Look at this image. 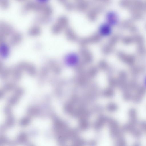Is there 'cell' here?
<instances>
[{
    "label": "cell",
    "mask_w": 146,
    "mask_h": 146,
    "mask_svg": "<svg viewBox=\"0 0 146 146\" xmlns=\"http://www.w3.org/2000/svg\"><path fill=\"white\" fill-rule=\"evenodd\" d=\"M127 86L131 91L136 90L139 86L137 78L132 77L129 81L128 82Z\"/></svg>",
    "instance_id": "11"
},
{
    "label": "cell",
    "mask_w": 146,
    "mask_h": 146,
    "mask_svg": "<svg viewBox=\"0 0 146 146\" xmlns=\"http://www.w3.org/2000/svg\"><path fill=\"white\" fill-rule=\"evenodd\" d=\"M0 6L3 8H7L9 5L8 1L7 0H1L0 1Z\"/></svg>",
    "instance_id": "15"
},
{
    "label": "cell",
    "mask_w": 146,
    "mask_h": 146,
    "mask_svg": "<svg viewBox=\"0 0 146 146\" xmlns=\"http://www.w3.org/2000/svg\"><path fill=\"white\" fill-rule=\"evenodd\" d=\"M0 36L2 37V39L4 37L7 36L12 31L11 27L7 23H1L0 26Z\"/></svg>",
    "instance_id": "5"
},
{
    "label": "cell",
    "mask_w": 146,
    "mask_h": 146,
    "mask_svg": "<svg viewBox=\"0 0 146 146\" xmlns=\"http://www.w3.org/2000/svg\"><path fill=\"white\" fill-rule=\"evenodd\" d=\"M146 94V87L145 86H139L132 97L133 101L135 104L140 102Z\"/></svg>",
    "instance_id": "3"
},
{
    "label": "cell",
    "mask_w": 146,
    "mask_h": 146,
    "mask_svg": "<svg viewBox=\"0 0 146 146\" xmlns=\"http://www.w3.org/2000/svg\"><path fill=\"white\" fill-rule=\"evenodd\" d=\"M127 72L124 71L119 73L117 80V86L122 90L127 85Z\"/></svg>",
    "instance_id": "4"
},
{
    "label": "cell",
    "mask_w": 146,
    "mask_h": 146,
    "mask_svg": "<svg viewBox=\"0 0 146 146\" xmlns=\"http://www.w3.org/2000/svg\"><path fill=\"white\" fill-rule=\"evenodd\" d=\"M132 146H141V144L139 142L135 143Z\"/></svg>",
    "instance_id": "17"
},
{
    "label": "cell",
    "mask_w": 146,
    "mask_h": 146,
    "mask_svg": "<svg viewBox=\"0 0 146 146\" xmlns=\"http://www.w3.org/2000/svg\"><path fill=\"white\" fill-rule=\"evenodd\" d=\"M141 128L144 131H146V121H143L140 123Z\"/></svg>",
    "instance_id": "16"
},
{
    "label": "cell",
    "mask_w": 146,
    "mask_h": 146,
    "mask_svg": "<svg viewBox=\"0 0 146 146\" xmlns=\"http://www.w3.org/2000/svg\"><path fill=\"white\" fill-rule=\"evenodd\" d=\"M9 53V48L8 44L4 42L1 43L0 46V54L3 57H7Z\"/></svg>",
    "instance_id": "9"
},
{
    "label": "cell",
    "mask_w": 146,
    "mask_h": 146,
    "mask_svg": "<svg viewBox=\"0 0 146 146\" xmlns=\"http://www.w3.org/2000/svg\"><path fill=\"white\" fill-rule=\"evenodd\" d=\"M146 71V67H134L131 68L130 72L132 77L137 78L139 74Z\"/></svg>",
    "instance_id": "8"
},
{
    "label": "cell",
    "mask_w": 146,
    "mask_h": 146,
    "mask_svg": "<svg viewBox=\"0 0 146 146\" xmlns=\"http://www.w3.org/2000/svg\"><path fill=\"white\" fill-rule=\"evenodd\" d=\"M22 36L20 33L15 32L11 35L9 39V43L12 45H15L19 43L21 41Z\"/></svg>",
    "instance_id": "6"
},
{
    "label": "cell",
    "mask_w": 146,
    "mask_h": 146,
    "mask_svg": "<svg viewBox=\"0 0 146 146\" xmlns=\"http://www.w3.org/2000/svg\"><path fill=\"white\" fill-rule=\"evenodd\" d=\"M40 28L38 25H33L31 27L28 31V34L31 36H36L41 33Z\"/></svg>",
    "instance_id": "12"
},
{
    "label": "cell",
    "mask_w": 146,
    "mask_h": 146,
    "mask_svg": "<svg viewBox=\"0 0 146 146\" xmlns=\"http://www.w3.org/2000/svg\"><path fill=\"white\" fill-rule=\"evenodd\" d=\"M116 146H127V144L125 139L120 136L116 143Z\"/></svg>",
    "instance_id": "14"
},
{
    "label": "cell",
    "mask_w": 146,
    "mask_h": 146,
    "mask_svg": "<svg viewBox=\"0 0 146 146\" xmlns=\"http://www.w3.org/2000/svg\"><path fill=\"white\" fill-rule=\"evenodd\" d=\"M36 2H29L24 5L25 9L40 12L42 15L49 16L52 13V9L49 5Z\"/></svg>",
    "instance_id": "1"
},
{
    "label": "cell",
    "mask_w": 146,
    "mask_h": 146,
    "mask_svg": "<svg viewBox=\"0 0 146 146\" xmlns=\"http://www.w3.org/2000/svg\"><path fill=\"white\" fill-rule=\"evenodd\" d=\"M99 31L103 35H109L111 32V27L110 24L104 23L101 25L99 28Z\"/></svg>",
    "instance_id": "10"
},
{
    "label": "cell",
    "mask_w": 146,
    "mask_h": 146,
    "mask_svg": "<svg viewBox=\"0 0 146 146\" xmlns=\"http://www.w3.org/2000/svg\"><path fill=\"white\" fill-rule=\"evenodd\" d=\"M78 56L74 53H71L67 55L66 57V59L67 62L68 63L72 64L77 60Z\"/></svg>",
    "instance_id": "13"
},
{
    "label": "cell",
    "mask_w": 146,
    "mask_h": 146,
    "mask_svg": "<svg viewBox=\"0 0 146 146\" xmlns=\"http://www.w3.org/2000/svg\"><path fill=\"white\" fill-rule=\"evenodd\" d=\"M122 130L129 132L133 136L136 137H139L142 135L141 132L136 127V125L129 122L123 126Z\"/></svg>",
    "instance_id": "2"
},
{
    "label": "cell",
    "mask_w": 146,
    "mask_h": 146,
    "mask_svg": "<svg viewBox=\"0 0 146 146\" xmlns=\"http://www.w3.org/2000/svg\"><path fill=\"white\" fill-rule=\"evenodd\" d=\"M129 118V122L136 125L138 122L137 112L136 110L133 108L129 109L128 113Z\"/></svg>",
    "instance_id": "7"
},
{
    "label": "cell",
    "mask_w": 146,
    "mask_h": 146,
    "mask_svg": "<svg viewBox=\"0 0 146 146\" xmlns=\"http://www.w3.org/2000/svg\"><path fill=\"white\" fill-rule=\"evenodd\" d=\"M145 86L146 87V77H145L144 80Z\"/></svg>",
    "instance_id": "18"
}]
</instances>
